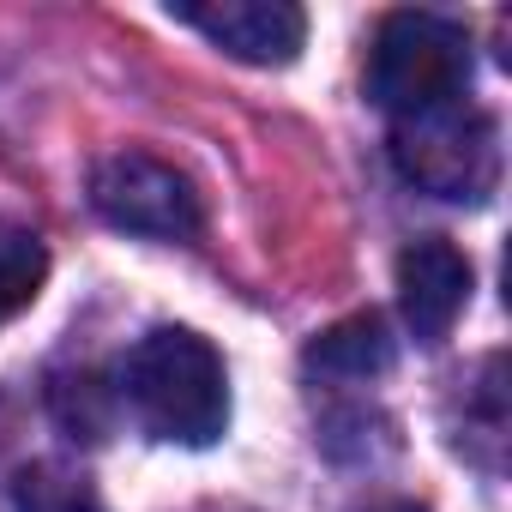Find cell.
I'll list each match as a JSON object with an SVG mask.
<instances>
[{"label":"cell","instance_id":"5b68a950","mask_svg":"<svg viewBox=\"0 0 512 512\" xmlns=\"http://www.w3.org/2000/svg\"><path fill=\"white\" fill-rule=\"evenodd\" d=\"M187 31L247 67H290L308 43V13L290 0H217V7H169Z\"/></svg>","mask_w":512,"mask_h":512},{"label":"cell","instance_id":"3957f363","mask_svg":"<svg viewBox=\"0 0 512 512\" xmlns=\"http://www.w3.org/2000/svg\"><path fill=\"white\" fill-rule=\"evenodd\" d=\"M392 163L410 187L452 199V205H482L500 181V127L476 103H452L416 121H392Z\"/></svg>","mask_w":512,"mask_h":512},{"label":"cell","instance_id":"277c9868","mask_svg":"<svg viewBox=\"0 0 512 512\" xmlns=\"http://www.w3.org/2000/svg\"><path fill=\"white\" fill-rule=\"evenodd\" d=\"M91 205L103 223L127 235H151V241H193L205 229L199 187L151 151H109L91 169Z\"/></svg>","mask_w":512,"mask_h":512},{"label":"cell","instance_id":"9c48e42d","mask_svg":"<svg viewBox=\"0 0 512 512\" xmlns=\"http://www.w3.org/2000/svg\"><path fill=\"white\" fill-rule=\"evenodd\" d=\"M13 512H103L97 488L73 470V464H31L13 482Z\"/></svg>","mask_w":512,"mask_h":512},{"label":"cell","instance_id":"30bf717a","mask_svg":"<svg viewBox=\"0 0 512 512\" xmlns=\"http://www.w3.org/2000/svg\"><path fill=\"white\" fill-rule=\"evenodd\" d=\"M362 512H428L422 500H380V506H362Z\"/></svg>","mask_w":512,"mask_h":512},{"label":"cell","instance_id":"7a4b0ae2","mask_svg":"<svg viewBox=\"0 0 512 512\" xmlns=\"http://www.w3.org/2000/svg\"><path fill=\"white\" fill-rule=\"evenodd\" d=\"M470 73V31L440 13H392L368 49V97L392 121L464 103Z\"/></svg>","mask_w":512,"mask_h":512},{"label":"cell","instance_id":"8992f818","mask_svg":"<svg viewBox=\"0 0 512 512\" xmlns=\"http://www.w3.org/2000/svg\"><path fill=\"white\" fill-rule=\"evenodd\" d=\"M470 284H476V272H470L464 247H452L440 235L410 241L398 253V314H404L410 338L416 344H440L458 326V314L470 308Z\"/></svg>","mask_w":512,"mask_h":512},{"label":"cell","instance_id":"52a82bcc","mask_svg":"<svg viewBox=\"0 0 512 512\" xmlns=\"http://www.w3.org/2000/svg\"><path fill=\"white\" fill-rule=\"evenodd\" d=\"M392 332L380 314H350L338 326H326L314 344H308V374H326V380H374L392 368Z\"/></svg>","mask_w":512,"mask_h":512},{"label":"cell","instance_id":"6da1fadb","mask_svg":"<svg viewBox=\"0 0 512 512\" xmlns=\"http://www.w3.org/2000/svg\"><path fill=\"white\" fill-rule=\"evenodd\" d=\"M121 398L139 416V428L169 446H217L229 428L223 356L187 326H157L127 350Z\"/></svg>","mask_w":512,"mask_h":512},{"label":"cell","instance_id":"ba28073f","mask_svg":"<svg viewBox=\"0 0 512 512\" xmlns=\"http://www.w3.org/2000/svg\"><path fill=\"white\" fill-rule=\"evenodd\" d=\"M49 284V247L31 229H0V326L19 320Z\"/></svg>","mask_w":512,"mask_h":512}]
</instances>
